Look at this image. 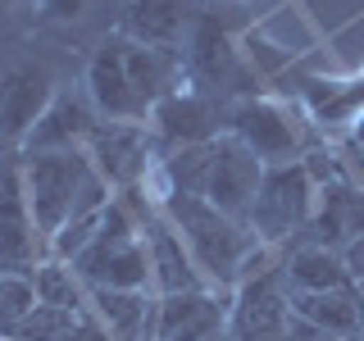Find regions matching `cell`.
<instances>
[{"label": "cell", "instance_id": "603a6c76", "mask_svg": "<svg viewBox=\"0 0 364 341\" xmlns=\"http://www.w3.org/2000/svg\"><path fill=\"white\" fill-rule=\"evenodd\" d=\"M37 310V287L32 273H0V341L18 332V323Z\"/></svg>", "mask_w": 364, "mask_h": 341}, {"label": "cell", "instance_id": "d6986e66", "mask_svg": "<svg viewBox=\"0 0 364 341\" xmlns=\"http://www.w3.org/2000/svg\"><path fill=\"white\" fill-rule=\"evenodd\" d=\"M282 278H287L291 291H346V287H355L341 250H328L318 242H296V246L282 250Z\"/></svg>", "mask_w": 364, "mask_h": 341}, {"label": "cell", "instance_id": "836d02e7", "mask_svg": "<svg viewBox=\"0 0 364 341\" xmlns=\"http://www.w3.org/2000/svg\"><path fill=\"white\" fill-rule=\"evenodd\" d=\"M223 341H232V337H223Z\"/></svg>", "mask_w": 364, "mask_h": 341}, {"label": "cell", "instance_id": "d4e9b609", "mask_svg": "<svg viewBox=\"0 0 364 341\" xmlns=\"http://www.w3.org/2000/svg\"><path fill=\"white\" fill-rule=\"evenodd\" d=\"M333 155H337V173L346 178L350 187H360V191H364V146L346 136V141H341Z\"/></svg>", "mask_w": 364, "mask_h": 341}, {"label": "cell", "instance_id": "e0dca14e", "mask_svg": "<svg viewBox=\"0 0 364 341\" xmlns=\"http://www.w3.org/2000/svg\"><path fill=\"white\" fill-rule=\"evenodd\" d=\"M87 305L114 341H155V291H123V287H87Z\"/></svg>", "mask_w": 364, "mask_h": 341}, {"label": "cell", "instance_id": "d6a6232c", "mask_svg": "<svg viewBox=\"0 0 364 341\" xmlns=\"http://www.w3.org/2000/svg\"><path fill=\"white\" fill-rule=\"evenodd\" d=\"M200 5H210V0H200Z\"/></svg>", "mask_w": 364, "mask_h": 341}, {"label": "cell", "instance_id": "9a60e30c", "mask_svg": "<svg viewBox=\"0 0 364 341\" xmlns=\"http://www.w3.org/2000/svg\"><path fill=\"white\" fill-rule=\"evenodd\" d=\"M55 100L50 91V73L46 68H18L5 77L0 87V146L18 151L23 136L37 128V119L46 114V105Z\"/></svg>", "mask_w": 364, "mask_h": 341}, {"label": "cell", "instance_id": "2e32d148", "mask_svg": "<svg viewBox=\"0 0 364 341\" xmlns=\"http://www.w3.org/2000/svg\"><path fill=\"white\" fill-rule=\"evenodd\" d=\"M355 237H364V191L350 187L346 178L318 187L314 223H310V232H305V242H318L328 250H346Z\"/></svg>", "mask_w": 364, "mask_h": 341}, {"label": "cell", "instance_id": "52a82bcc", "mask_svg": "<svg viewBox=\"0 0 364 341\" xmlns=\"http://www.w3.org/2000/svg\"><path fill=\"white\" fill-rule=\"evenodd\" d=\"M46 259V242L32 223L23 191V155L0 151V273H32Z\"/></svg>", "mask_w": 364, "mask_h": 341}, {"label": "cell", "instance_id": "8fae6325", "mask_svg": "<svg viewBox=\"0 0 364 341\" xmlns=\"http://www.w3.org/2000/svg\"><path fill=\"white\" fill-rule=\"evenodd\" d=\"M232 323V291L196 287L178 296H159L155 341H223Z\"/></svg>", "mask_w": 364, "mask_h": 341}, {"label": "cell", "instance_id": "7a4b0ae2", "mask_svg": "<svg viewBox=\"0 0 364 341\" xmlns=\"http://www.w3.org/2000/svg\"><path fill=\"white\" fill-rule=\"evenodd\" d=\"M314 205H318V182L310 178L305 159L269 164L264 182H259V196H255V210H250V232L264 246L287 250L296 237L310 232Z\"/></svg>", "mask_w": 364, "mask_h": 341}, {"label": "cell", "instance_id": "7402d4cb", "mask_svg": "<svg viewBox=\"0 0 364 341\" xmlns=\"http://www.w3.org/2000/svg\"><path fill=\"white\" fill-rule=\"evenodd\" d=\"M32 287H37V305H55V310L82 314L87 310V282L77 278L73 264L46 255L37 269H32Z\"/></svg>", "mask_w": 364, "mask_h": 341}, {"label": "cell", "instance_id": "4dcf8cb0", "mask_svg": "<svg viewBox=\"0 0 364 341\" xmlns=\"http://www.w3.org/2000/svg\"><path fill=\"white\" fill-rule=\"evenodd\" d=\"M18 5H23V0H0V14H14Z\"/></svg>", "mask_w": 364, "mask_h": 341}, {"label": "cell", "instance_id": "e575fe53", "mask_svg": "<svg viewBox=\"0 0 364 341\" xmlns=\"http://www.w3.org/2000/svg\"><path fill=\"white\" fill-rule=\"evenodd\" d=\"M123 5H128V0H123Z\"/></svg>", "mask_w": 364, "mask_h": 341}, {"label": "cell", "instance_id": "1f68e13d", "mask_svg": "<svg viewBox=\"0 0 364 341\" xmlns=\"http://www.w3.org/2000/svg\"><path fill=\"white\" fill-rule=\"evenodd\" d=\"M355 291H360V301H364V282H360V287H355Z\"/></svg>", "mask_w": 364, "mask_h": 341}, {"label": "cell", "instance_id": "4316f807", "mask_svg": "<svg viewBox=\"0 0 364 341\" xmlns=\"http://www.w3.org/2000/svg\"><path fill=\"white\" fill-rule=\"evenodd\" d=\"M287 337H291V341H350V337H333V332H323V328L305 323V318H291V323H287Z\"/></svg>", "mask_w": 364, "mask_h": 341}, {"label": "cell", "instance_id": "8992f818", "mask_svg": "<svg viewBox=\"0 0 364 341\" xmlns=\"http://www.w3.org/2000/svg\"><path fill=\"white\" fill-rule=\"evenodd\" d=\"M151 132L159 146V159L168 151H182V146H205V141H219L228 132V100L210 96L200 87H178L173 96H164L151 109Z\"/></svg>", "mask_w": 364, "mask_h": 341}, {"label": "cell", "instance_id": "5bb4252c", "mask_svg": "<svg viewBox=\"0 0 364 341\" xmlns=\"http://www.w3.org/2000/svg\"><path fill=\"white\" fill-rule=\"evenodd\" d=\"M100 114L91 109L87 96L77 91H55V100L46 105L37 128L23 136L18 155H46V151H87L91 132H96Z\"/></svg>", "mask_w": 364, "mask_h": 341}, {"label": "cell", "instance_id": "6da1fadb", "mask_svg": "<svg viewBox=\"0 0 364 341\" xmlns=\"http://www.w3.org/2000/svg\"><path fill=\"white\" fill-rule=\"evenodd\" d=\"M159 210L164 219L182 232L196 269L205 273V282L219 291H232L242 282V269L250 259V250L259 246V237L250 232L246 223L228 219L223 210H214L205 196H178V191H164L159 196Z\"/></svg>", "mask_w": 364, "mask_h": 341}, {"label": "cell", "instance_id": "4fadbf2b", "mask_svg": "<svg viewBox=\"0 0 364 341\" xmlns=\"http://www.w3.org/2000/svg\"><path fill=\"white\" fill-rule=\"evenodd\" d=\"M196 14H200V0H128L119 14V32L141 45L182 55L191 28H196Z\"/></svg>", "mask_w": 364, "mask_h": 341}, {"label": "cell", "instance_id": "ba28073f", "mask_svg": "<svg viewBox=\"0 0 364 341\" xmlns=\"http://www.w3.org/2000/svg\"><path fill=\"white\" fill-rule=\"evenodd\" d=\"M264 159L250 146H242L232 132H223L214 141V164H210V182H205V200L214 210H223L228 219L250 227V210H255L259 182H264Z\"/></svg>", "mask_w": 364, "mask_h": 341}, {"label": "cell", "instance_id": "f546056e", "mask_svg": "<svg viewBox=\"0 0 364 341\" xmlns=\"http://www.w3.org/2000/svg\"><path fill=\"white\" fill-rule=\"evenodd\" d=\"M355 341H364V301H360V318H355Z\"/></svg>", "mask_w": 364, "mask_h": 341}, {"label": "cell", "instance_id": "3957f363", "mask_svg": "<svg viewBox=\"0 0 364 341\" xmlns=\"http://www.w3.org/2000/svg\"><path fill=\"white\" fill-rule=\"evenodd\" d=\"M91 178L87 151H46V155H23V191H28V210L37 223L46 255H50L55 232L73 219L77 191Z\"/></svg>", "mask_w": 364, "mask_h": 341}, {"label": "cell", "instance_id": "30bf717a", "mask_svg": "<svg viewBox=\"0 0 364 341\" xmlns=\"http://www.w3.org/2000/svg\"><path fill=\"white\" fill-rule=\"evenodd\" d=\"M287 323H291V287L282 278V259L232 287V323H228L232 341L278 337L287 332Z\"/></svg>", "mask_w": 364, "mask_h": 341}, {"label": "cell", "instance_id": "83f0119b", "mask_svg": "<svg viewBox=\"0 0 364 341\" xmlns=\"http://www.w3.org/2000/svg\"><path fill=\"white\" fill-rule=\"evenodd\" d=\"M341 259H346V273L355 278V287L364 282V237H355L346 250H341Z\"/></svg>", "mask_w": 364, "mask_h": 341}, {"label": "cell", "instance_id": "5b68a950", "mask_svg": "<svg viewBox=\"0 0 364 341\" xmlns=\"http://www.w3.org/2000/svg\"><path fill=\"white\" fill-rule=\"evenodd\" d=\"M228 132L242 146H250L264 164H291L314 151L310 123H301L282 100L269 96H242L228 105Z\"/></svg>", "mask_w": 364, "mask_h": 341}, {"label": "cell", "instance_id": "44dd1931", "mask_svg": "<svg viewBox=\"0 0 364 341\" xmlns=\"http://www.w3.org/2000/svg\"><path fill=\"white\" fill-rule=\"evenodd\" d=\"M291 318L323 328L333 337H350L355 341V318H360V291H291Z\"/></svg>", "mask_w": 364, "mask_h": 341}, {"label": "cell", "instance_id": "ffe728a7", "mask_svg": "<svg viewBox=\"0 0 364 341\" xmlns=\"http://www.w3.org/2000/svg\"><path fill=\"white\" fill-rule=\"evenodd\" d=\"M32 14H37V28H60V32H119V14L123 0H32Z\"/></svg>", "mask_w": 364, "mask_h": 341}, {"label": "cell", "instance_id": "f1b7e54d", "mask_svg": "<svg viewBox=\"0 0 364 341\" xmlns=\"http://www.w3.org/2000/svg\"><path fill=\"white\" fill-rule=\"evenodd\" d=\"M350 141H360V146H364V109H360V119L350 123Z\"/></svg>", "mask_w": 364, "mask_h": 341}, {"label": "cell", "instance_id": "cb8c5ba5", "mask_svg": "<svg viewBox=\"0 0 364 341\" xmlns=\"http://www.w3.org/2000/svg\"><path fill=\"white\" fill-rule=\"evenodd\" d=\"M73 323H77V314L55 310V305H37V310L18 323V332L9 337V341H60Z\"/></svg>", "mask_w": 364, "mask_h": 341}, {"label": "cell", "instance_id": "9c48e42d", "mask_svg": "<svg viewBox=\"0 0 364 341\" xmlns=\"http://www.w3.org/2000/svg\"><path fill=\"white\" fill-rule=\"evenodd\" d=\"M87 100L91 109L105 123H151V105L136 96L128 64H123V37L109 32V37L96 41L87 60Z\"/></svg>", "mask_w": 364, "mask_h": 341}, {"label": "cell", "instance_id": "277c9868", "mask_svg": "<svg viewBox=\"0 0 364 341\" xmlns=\"http://www.w3.org/2000/svg\"><path fill=\"white\" fill-rule=\"evenodd\" d=\"M87 159L100 178L109 182L114 196H128L159 182V146L151 123H96L87 141Z\"/></svg>", "mask_w": 364, "mask_h": 341}, {"label": "cell", "instance_id": "ac0fdd59", "mask_svg": "<svg viewBox=\"0 0 364 341\" xmlns=\"http://www.w3.org/2000/svg\"><path fill=\"white\" fill-rule=\"evenodd\" d=\"M123 64H128V77H132L136 96H141L151 109L164 96H173L178 87H187V64H182L178 50H159V45H141V41L123 37Z\"/></svg>", "mask_w": 364, "mask_h": 341}, {"label": "cell", "instance_id": "484cf974", "mask_svg": "<svg viewBox=\"0 0 364 341\" xmlns=\"http://www.w3.org/2000/svg\"><path fill=\"white\" fill-rule=\"evenodd\" d=\"M60 341H114V337H109V328L100 323L96 314H91V305H87V310L77 314V323L68 328V332H64Z\"/></svg>", "mask_w": 364, "mask_h": 341}, {"label": "cell", "instance_id": "7c38bea8", "mask_svg": "<svg viewBox=\"0 0 364 341\" xmlns=\"http://www.w3.org/2000/svg\"><path fill=\"white\" fill-rule=\"evenodd\" d=\"M141 237H146V250H151V282H155V296H178V291H196V287H210L205 273L196 269L187 242L173 223L164 219V210H151L141 219Z\"/></svg>", "mask_w": 364, "mask_h": 341}]
</instances>
